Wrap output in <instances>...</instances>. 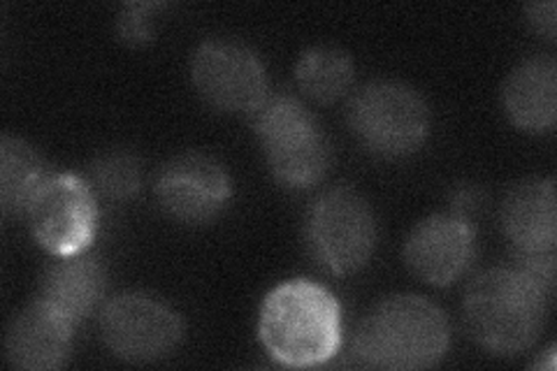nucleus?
I'll return each mask as SVG.
<instances>
[{
  "label": "nucleus",
  "mask_w": 557,
  "mask_h": 371,
  "mask_svg": "<svg viewBox=\"0 0 557 371\" xmlns=\"http://www.w3.org/2000/svg\"><path fill=\"white\" fill-rule=\"evenodd\" d=\"M190 77L200 98L223 114H253L270 96L265 63L251 47L228 38L198 47Z\"/></svg>",
  "instance_id": "0eeeda50"
},
{
  "label": "nucleus",
  "mask_w": 557,
  "mask_h": 371,
  "mask_svg": "<svg viewBox=\"0 0 557 371\" xmlns=\"http://www.w3.org/2000/svg\"><path fill=\"white\" fill-rule=\"evenodd\" d=\"M156 196L174 221L200 225L214 221L231 202L233 184L216 158L190 151L161 168Z\"/></svg>",
  "instance_id": "9d476101"
},
{
  "label": "nucleus",
  "mask_w": 557,
  "mask_h": 371,
  "mask_svg": "<svg viewBox=\"0 0 557 371\" xmlns=\"http://www.w3.org/2000/svg\"><path fill=\"white\" fill-rule=\"evenodd\" d=\"M348 123L358 143L383 158L409 156L430 135V110L421 94L399 82L362 86L348 108Z\"/></svg>",
  "instance_id": "39448f33"
},
{
  "label": "nucleus",
  "mask_w": 557,
  "mask_h": 371,
  "mask_svg": "<svg viewBox=\"0 0 557 371\" xmlns=\"http://www.w3.org/2000/svg\"><path fill=\"white\" fill-rule=\"evenodd\" d=\"M102 342L126 362H153L177 348L182 321L168 305L143 293L110 299L100 313Z\"/></svg>",
  "instance_id": "1a4fd4ad"
},
{
  "label": "nucleus",
  "mask_w": 557,
  "mask_h": 371,
  "mask_svg": "<svg viewBox=\"0 0 557 371\" xmlns=\"http://www.w3.org/2000/svg\"><path fill=\"white\" fill-rule=\"evenodd\" d=\"M258 339L284 367H317L342 346V307L335 295L307 279L276 286L258 313Z\"/></svg>",
  "instance_id": "f257e3e1"
},
{
  "label": "nucleus",
  "mask_w": 557,
  "mask_h": 371,
  "mask_svg": "<svg viewBox=\"0 0 557 371\" xmlns=\"http://www.w3.org/2000/svg\"><path fill=\"white\" fill-rule=\"evenodd\" d=\"M504 110L525 133H548L557 121V65L553 57L522 61L504 84Z\"/></svg>",
  "instance_id": "ddd939ff"
},
{
  "label": "nucleus",
  "mask_w": 557,
  "mask_h": 371,
  "mask_svg": "<svg viewBox=\"0 0 557 371\" xmlns=\"http://www.w3.org/2000/svg\"><path fill=\"white\" fill-rule=\"evenodd\" d=\"M502 227L513 249H555V182L530 180L513 186L502 205Z\"/></svg>",
  "instance_id": "4468645a"
},
{
  "label": "nucleus",
  "mask_w": 557,
  "mask_h": 371,
  "mask_svg": "<svg viewBox=\"0 0 557 371\" xmlns=\"http://www.w3.org/2000/svg\"><path fill=\"white\" fill-rule=\"evenodd\" d=\"M511 268L530 284L553 297L555 290V249H513Z\"/></svg>",
  "instance_id": "6ab92c4d"
},
{
  "label": "nucleus",
  "mask_w": 557,
  "mask_h": 371,
  "mask_svg": "<svg viewBox=\"0 0 557 371\" xmlns=\"http://www.w3.org/2000/svg\"><path fill=\"white\" fill-rule=\"evenodd\" d=\"M479 190L474 186H460L456 190V196H453V214H458L462 219L469 221V214L479 207Z\"/></svg>",
  "instance_id": "4be33fe9"
},
{
  "label": "nucleus",
  "mask_w": 557,
  "mask_h": 371,
  "mask_svg": "<svg viewBox=\"0 0 557 371\" xmlns=\"http://www.w3.org/2000/svg\"><path fill=\"white\" fill-rule=\"evenodd\" d=\"M307 244L313 260L330 274L360 270L376 246L372 207L346 186L321 193L307 214Z\"/></svg>",
  "instance_id": "423d86ee"
},
{
  "label": "nucleus",
  "mask_w": 557,
  "mask_h": 371,
  "mask_svg": "<svg viewBox=\"0 0 557 371\" xmlns=\"http://www.w3.org/2000/svg\"><path fill=\"white\" fill-rule=\"evenodd\" d=\"M550 297L513 268H493L465 290V325L472 339L495 356H518L542 334Z\"/></svg>",
  "instance_id": "7ed1b4c3"
},
{
  "label": "nucleus",
  "mask_w": 557,
  "mask_h": 371,
  "mask_svg": "<svg viewBox=\"0 0 557 371\" xmlns=\"http://www.w3.org/2000/svg\"><path fill=\"white\" fill-rule=\"evenodd\" d=\"M26 217L35 242L54 258L84 253L98 230L96 193L77 174H49Z\"/></svg>",
  "instance_id": "6e6552de"
},
{
  "label": "nucleus",
  "mask_w": 557,
  "mask_h": 371,
  "mask_svg": "<svg viewBox=\"0 0 557 371\" xmlns=\"http://www.w3.org/2000/svg\"><path fill=\"white\" fill-rule=\"evenodd\" d=\"M91 188L110 202H126L143 186V165L137 156L124 149H110L91 165Z\"/></svg>",
  "instance_id": "a211bd4d"
},
{
  "label": "nucleus",
  "mask_w": 557,
  "mask_h": 371,
  "mask_svg": "<svg viewBox=\"0 0 557 371\" xmlns=\"http://www.w3.org/2000/svg\"><path fill=\"white\" fill-rule=\"evenodd\" d=\"M555 12H557V5L553 0H548V3H532L525 10L530 26L539 35H544L546 40H555Z\"/></svg>",
  "instance_id": "412c9836"
},
{
  "label": "nucleus",
  "mask_w": 557,
  "mask_h": 371,
  "mask_svg": "<svg viewBox=\"0 0 557 371\" xmlns=\"http://www.w3.org/2000/svg\"><path fill=\"white\" fill-rule=\"evenodd\" d=\"M163 5L161 3H128L119 12L116 33L119 38L128 45H145L153 40V26H156V12Z\"/></svg>",
  "instance_id": "aec40b11"
},
{
  "label": "nucleus",
  "mask_w": 557,
  "mask_h": 371,
  "mask_svg": "<svg viewBox=\"0 0 557 371\" xmlns=\"http://www.w3.org/2000/svg\"><path fill=\"white\" fill-rule=\"evenodd\" d=\"M73 323L42 299L12 318L5 337V356L12 367L26 371L61 369L73 346Z\"/></svg>",
  "instance_id": "f8f14e48"
},
{
  "label": "nucleus",
  "mask_w": 557,
  "mask_h": 371,
  "mask_svg": "<svg viewBox=\"0 0 557 371\" xmlns=\"http://www.w3.org/2000/svg\"><path fill=\"white\" fill-rule=\"evenodd\" d=\"M253 128L272 174L284 186L309 188L323 180L333 151L302 100L286 94L268 96L253 112Z\"/></svg>",
  "instance_id": "20e7f679"
},
{
  "label": "nucleus",
  "mask_w": 557,
  "mask_h": 371,
  "mask_svg": "<svg viewBox=\"0 0 557 371\" xmlns=\"http://www.w3.org/2000/svg\"><path fill=\"white\" fill-rule=\"evenodd\" d=\"M450 327L446 313L421 295H395L364 316L354 350L364 367L428 369L448 350Z\"/></svg>",
  "instance_id": "f03ea898"
},
{
  "label": "nucleus",
  "mask_w": 557,
  "mask_h": 371,
  "mask_svg": "<svg viewBox=\"0 0 557 371\" xmlns=\"http://www.w3.org/2000/svg\"><path fill=\"white\" fill-rule=\"evenodd\" d=\"M104 295V272L100 262L77 253L63 256L47 270L40 299L77 325L89 318Z\"/></svg>",
  "instance_id": "2eb2a0df"
},
{
  "label": "nucleus",
  "mask_w": 557,
  "mask_h": 371,
  "mask_svg": "<svg viewBox=\"0 0 557 371\" xmlns=\"http://www.w3.org/2000/svg\"><path fill=\"white\" fill-rule=\"evenodd\" d=\"M354 79V61L337 47H311L295 63V82H298L300 91L321 104L344 98L351 91Z\"/></svg>",
  "instance_id": "f3484780"
},
{
  "label": "nucleus",
  "mask_w": 557,
  "mask_h": 371,
  "mask_svg": "<svg viewBox=\"0 0 557 371\" xmlns=\"http://www.w3.org/2000/svg\"><path fill=\"white\" fill-rule=\"evenodd\" d=\"M49 180L42 156L22 137L0 139V207L5 217L28 214L30 202Z\"/></svg>",
  "instance_id": "dca6fc26"
},
{
  "label": "nucleus",
  "mask_w": 557,
  "mask_h": 371,
  "mask_svg": "<svg viewBox=\"0 0 557 371\" xmlns=\"http://www.w3.org/2000/svg\"><path fill=\"white\" fill-rule=\"evenodd\" d=\"M472 221L458 214H434L418 223L405 244L407 268L425 284L448 286L474 258Z\"/></svg>",
  "instance_id": "9b49d317"
}]
</instances>
